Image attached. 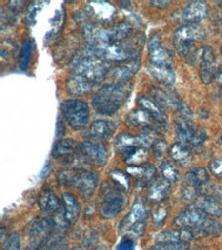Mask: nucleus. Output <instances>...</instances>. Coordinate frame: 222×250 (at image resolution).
Here are the masks:
<instances>
[{
  "instance_id": "obj_1",
  "label": "nucleus",
  "mask_w": 222,
  "mask_h": 250,
  "mask_svg": "<svg viewBox=\"0 0 222 250\" xmlns=\"http://www.w3.org/2000/svg\"><path fill=\"white\" fill-rule=\"evenodd\" d=\"M174 224L181 229H186L197 237H218L222 233V226L212 216L192 206L179 213Z\"/></svg>"
},
{
  "instance_id": "obj_2",
  "label": "nucleus",
  "mask_w": 222,
  "mask_h": 250,
  "mask_svg": "<svg viewBox=\"0 0 222 250\" xmlns=\"http://www.w3.org/2000/svg\"><path fill=\"white\" fill-rule=\"evenodd\" d=\"M130 87L127 83L112 82L102 86L92 99V106L99 114L111 116L117 112L129 98Z\"/></svg>"
},
{
  "instance_id": "obj_3",
  "label": "nucleus",
  "mask_w": 222,
  "mask_h": 250,
  "mask_svg": "<svg viewBox=\"0 0 222 250\" xmlns=\"http://www.w3.org/2000/svg\"><path fill=\"white\" fill-rule=\"evenodd\" d=\"M109 72L108 62L93 55L88 49L87 54H83L74 61L71 75L85 80L94 86L103 80Z\"/></svg>"
},
{
  "instance_id": "obj_4",
  "label": "nucleus",
  "mask_w": 222,
  "mask_h": 250,
  "mask_svg": "<svg viewBox=\"0 0 222 250\" xmlns=\"http://www.w3.org/2000/svg\"><path fill=\"white\" fill-rule=\"evenodd\" d=\"M205 39V31L198 24L183 25L176 30L174 34L173 44L177 54L186 58L187 62H196L198 50L195 48V44L202 42Z\"/></svg>"
},
{
  "instance_id": "obj_5",
  "label": "nucleus",
  "mask_w": 222,
  "mask_h": 250,
  "mask_svg": "<svg viewBox=\"0 0 222 250\" xmlns=\"http://www.w3.org/2000/svg\"><path fill=\"white\" fill-rule=\"evenodd\" d=\"M60 184L72 187L77 190L83 198H90L97 189L98 174L82 168L62 169L58 174Z\"/></svg>"
},
{
  "instance_id": "obj_6",
  "label": "nucleus",
  "mask_w": 222,
  "mask_h": 250,
  "mask_svg": "<svg viewBox=\"0 0 222 250\" xmlns=\"http://www.w3.org/2000/svg\"><path fill=\"white\" fill-rule=\"evenodd\" d=\"M125 203V196L115 185L104 184L101 186L99 212L102 218H114L120 214Z\"/></svg>"
},
{
  "instance_id": "obj_7",
  "label": "nucleus",
  "mask_w": 222,
  "mask_h": 250,
  "mask_svg": "<svg viewBox=\"0 0 222 250\" xmlns=\"http://www.w3.org/2000/svg\"><path fill=\"white\" fill-rule=\"evenodd\" d=\"M93 55L104 62H123L133 61L137 57V50L132 46L122 45L121 43H97L88 48Z\"/></svg>"
},
{
  "instance_id": "obj_8",
  "label": "nucleus",
  "mask_w": 222,
  "mask_h": 250,
  "mask_svg": "<svg viewBox=\"0 0 222 250\" xmlns=\"http://www.w3.org/2000/svg\"><path fill=\"white\" fill-rule=\"evenodd\" d=\"M63 117L74 130L82 129L89 119V107L85 102L70 99L61 104Z\"/></svg>"
},
{
  "instance_id": "obj_9",
  "label": "nucleus",
  "mask_w": 222,
  "mask_h": 250,
  "mask_svg": "<svg viewBox=\"0 0 222 250\" xmlns=\"http://www.w3.org/2000/svg\"><path fill=\"white\" fill-rule=\"evenodd\" d=\"M176 134L179 142L188 148H198L207 140L206 131L196 126L187 117H181L176 120Z\"/></svg>"
},
{
  "instance_id": "obj_10",
  "label": "nucleus",
  "mask_w": 222,
  "mask_h": 250,
  "mask_svg": "<svg viewBox=\"0 0 222 250\" xmlns=\"http://www.w3.org/2000/svg\"><path fill=\"white\" fill-rule=\"evenodd\" d=\"M146 217L147 211L145 205L141 201L135 202L129 213L120 224V232L131 231L135 235H141L145 229Z\"/></svg>"
},
{
  "instance_id": "obj_11",
  "label": "nucleus",
  "mask_w": 222,
  "mask_h": 250,
  "mask_svg": "<svg viewBox=\"0 0 222 250\" xmlns=\"http://www.w3.org/2000/svg\"><path fill=\"white\" fill-rule=\"evenodd\" d=\"M56 227V222L51 218H35L28 226L30 242L34 249L43 245Z\"/></svg>"
},
{
  "instance_id": "obj_12",
  "label": "nucleus",
  "mask_w": 222,
  "mask_h": 250,
  "mask_svg": "<svg viewBox=\"0 0 222 250\" xmlns=\"http://www.w3.org/2000/svg\"><path fill=\"white\" fill-rule=\"evenodd\" d=\"M218 66L214 50L211 46H205L201 54V66H200V77L205 84H210L218 73Z\"/></svg>"
},
{
  "instance_id": "obj_13",
  "label": "nucleus",
  "mask_w": 222,
  "mask_h": 250,
  "mask_svg": "<svg viewBox=\"0 0 222 250\" xmlns=\"http://www.w3.org/2000/svg\"><path fill=\"white\" fill-rule=\"evenodd\" d=\"M152 65L172 67V55L170 51L161 45L160 35L153 34L147 42Z\"/></svg>"
},
{
  "instance_id": "obj_14",
  "label": "nucleus",
  "mask_w": 222,
  "mask_h": 250,
  "mask_svg": "<svg viewBox=\"0 0 222 250\" xmlns=\"http://www.w3.org/2000/svg\"><path fill=\"white\" fill-rule=\"evenodd\" d=\"M116 129V124L107 120H95L93 121L88 129L84 133V137L87 141L101 143L109 140Z\"/></svg>"
},
{
  "instance_id": "obj_15",
  "label": "nucleus",
  "mask_w": 222,
  "mask_h": 250,
  "mask_svg": "<svg viewBox=\"0 0 222 250\" xmlns=\"http://www.w3.org/2000/svg\"><path fill=\"white\" fill-rule=\"evenodd\" d=\"M80 152L85 157L88 164L102 166L107 163L108 151L101 143L84 142L80 144Z\"/></svg>"
},
{
  "instance_id": "obj_16",
  "label": "nucleus",
  "mask_w": 222,
  "mask_h": 250,
  "mask_svg": "<svg viewBox=\"0 0 222 250\" xmlns=\"http://www.w3.org/2000/svg\"><path fill=\"white\" fill-rule=\"evenodd\" d=\"M126 123L131 127H141L143 130L150 129L155 132L162 128L165 124L156 121L149 113L142 109H136L131 111L126 117Z\"/></svg>"
},
{
  "instance_id": "obj_17",
  "label": "nucleus",
  "mask_w": 222,
  "mask_h": 250,
  "mask_svg": "<svg viewBox=\"0 0 222 250\" xmlns=\"http://www.w3.org/2000/svg\"><path fill=\"white\" fill-rule=\"evenodd\" d=\"M208 16V5L205 1H193L186 5L182 12V20L185 25L199 24Z\"/></svg>"
},
{
  "instance_id": "obj_18",
  "label": "nucleus",
  "mask_w": 222,
  "mask_h": 250,
  "mask_svg": "<svg viewBox=\"0 0 222 250\" xmlns=\"http://www.w3.org/2000/svg\"><path fill=\"white\" fill-rule=\"evenodd\" d=\"M61 202L63 204V218L68 225H74L80 216L81 206L77 198L72 193L66 192L61 194Z\"/></svg>"
},
{
  "instance_id": "obj_19",
  "label": "nucleus",
  "mask_w": 222,
  "mask_h": 250,
  "mask_svg": "<svg viewBox=\"0 0 222 250\" xmlns=\"http://www.w3.org/2000/svg\"><path fill=\"white\" fill-rule=\"evenodd\" d=\"M195 239L193 233L186 229H174L159 233L156 237L158 243H187Z\"/></svg>"
},
{
  "instance_id": "obj_20",
  "label": "nucleus",
  "mask_w": 222,
  "mask_h": 250,
  "mask_svg": "<svg viewBox=\"0 0 222 250\" xmlns=\"http://www.w3.org/2000/svg\"><path fill=\"white\" fill-rule=\"evenodd\" d=\"M80 149V144L72 139L59 140L51 152V157L55 159H69Z\"/></svg>"
},
{
  "instance_id": "obj_21",
  "label": "nucleus",
  "mask_w": 222,
  "mask_h": 250,
  "mask_svg": "<svg viewBox=\"0 0 222 250\" xmlns=\"http://www.w3.org/2000/svg\"><path fill=\"white\" fill-rule=\"evenodd\" d=\"M203 186L196 179L193 171H189L182 182V194L186 201H196L202 193Z\"/></svg>"
},
{
  "instance_id": "obj_22",
  "label": "nucleus",
  "mask_w": 222,
  "mask_h": 250,
  "mask_svg": "<svg viewBox=\"0 0 222 250\" xmlns=\"http://www.w3.org/2000/svg\"><path fill=\"white\" fill-rule=\"evenodd\" d=\"M87 10L95 19L107 22L116 13L114 5L107 1H91L87 4Z\"/></svg>"
},
{
  "instance_id": "obj_23",
  "label": "nucleus",
  "mask_w": 222,
  "mask_h": 250,
  "mask_svg": "<svg viewBox=\"0 0 222 250\" xmlns=\"http://www.w3.org/2000/svg\"><path fill=\"white\" fill-rule=\"evenodd\" d=\"M194 206L209 216L220 217L222 215V206L214 197H211V196L199 197L196 200Z\"/></svg>"
},
{
  "instance_id": "obj_24",
  "label": "nucleus",
  "mask_w": 222,
  "mask_h": 250,
  "mask_svg": "<svg viewBox=\"0 0 222 250\" xmlns=\"http://www.w3.org/2000/svg\"><path fill=\"white\" fill-rule=\"evenodd\" d=\"M137 103H139V106L141 107V109L149 113L156 121L162 124L166 123L165 111L163 107L159 105L156 101L147 97H141L139 101H137Z\"/></svg>"
},
{
  "instance_id": "obj_25",
  "label": "nucleus",
  "mask_w": 222,
  "mask_h": 250,
  "mask_svg": "<svg viewBox=\"0 0 222 250\" xmlns=\"http://www.w3.org/2000/svg\"><path fill=\"white\" fill-rule=\"evenodd\" d=\"M171 183H169L165 179L155 181L149 188L147 197L152 202H162L170 194Z\"/></svg>"
},
{
  "instance_id": "obj_26",
  "label": "nucleus",
  "mask_w": 222,
  "mask_h": 250,
  "mask_svg": "<svg viewBox=\"0 0 222 250\" xmlns=\"http://www.w3.org/2000/svg\"><path fill=\"white\" fill-rule=\"evenodd\" d=\"M140 68V59H135L131 61L128 65L119 66L112 71V77L114 79L113 82L119 83H127L131 77L135 74Z\"/></svg>"
},
{
  "instance_id": "obj_27",
  "label": "nucleus",
  "mask_w": 222,
  "mask_h": 250,
  "mask_svg": "<svg viewBox=\"0 0 222 250\" xmlns=\"http://www.w3.org/2000/svg\"><path fill=\"white\" fill-rule=\"evenodd\" d=\"M147 71L150 74L162 84L171 85L175 81V74L172 67L169 66H156L152 65L147 67Z\"/></svg>"
},
{
  "instance_id": "obj_28",
  "label": "nucleus",
  "mask_w": 222,
  "mask_h": 250,
  "mask_svg": "<svg viewBox=\"0 0 222 250\" xmlns=\"http://www.w3.org/2000/svg\"><path fill=\"white\" fill-rule=\"evenodd\" d=\"M38 205L45 213H55L61 208V200L50 191L41 192L38 197Z\"/></svg>"
},
{
  "instance_id": "obj_29",
  "label": "nucleus",
  "mask_w": 222,
  "mask_h": 250,
  "mask_svg": "<svg viewBox=\"0 0 222 250\" xmlns=\"http://www.w3.org/2000/svg\"><path fill=\"white\" fill-rule=\"evenodd\" d=\"M151 93L153 96V100L156 101L161 107H175L179 110L182 106V104L179 103V101L174 96L164 89L154 87L151 89Z\"/></svg>"
},
{
  "instance_id": "obj_30",
  "label": "nucleus",
  "mask_w": 222,
  "mask_h": 250,
  "mask_svg": "<svg viewBox=\"0 0 222 250\" xmlns=\"http://www.w3.org/2000/svg\"><path fill=\"white\" fill-rule=\"evenodd\" d=\"M169 154H170V157L177 163L181 165H187L192 159V152H190V148L184 144L177 142L173 144L170 150H169Z\"/></svg>"
},
{
  "instance_id": "obj_31",
  "label": "nucleus",
  "mask_w": 222,
  "mask_h": 250,
  "mask_svg": "<svg viewBox=\"0 0 222 250\" xmlns=\"http://www.w3.org/2000/svg\"><path fill=\"white\" fill-rule=\"evenodd\" d=\"M66 87L69 93L74 96H83L92 90L93 85L89 82L83 80L77 76L71 75L66 83Z\"/></svg>"
},
{
  "instance_id": "obj_32",
  "label": "nucleus",
  "mask_w": 222,
  "mask_h": 250,
  "mask_svg": "<svg viewBox=\"0 0 222 250\" xmlns=\"http://www.w3.org/2000/svg\"><path fill=\"white\" fill-rule=\"evenodd\" d=\"M110 179L114 185L122 192H127L130 188L129 175L120 169H114L110 172Z\"/></svg>"
},
{
  "instance_id": "obj_33",
  "label": "nucleus",
  "mask_w": 222,
  "mask_h": 250,
  "mask_svg": "<svg viewBox=\"0 0 222 250\" xmlns=\"http://www.w3.org/2000/svg\"><path fill=\"white\" fill-rule=\"evenodd\" d=\"M160 168H161L163 179H165L169 183L177 182L179 178V172L173 163H171L170 161H163Z\"/></svg>"
},
{
  "instance_id": "obj_34",
  "label": "nucleus",
  "mask_w": 222,
  "mask_h": 250,
  "mask_svg": "<svg viewBox=\"0 0 222 250\" xmlns=\"http://www.w3.org/2000/svg\"><path fill=\"white\" fill-rule=\"evenodd\" d=\"M32 47H33V45H32L30 40H26L22 45V50H20V67L23 71H26L28 69L32 54Z\"/></svg>"
},
{
  "instance_id": "obj_35",
  "label": "nucleus",
  "mask_w": 222,
  "mask_h": 250,
  "mask_svg": "<svg viewBox=\"0 0 222 250\" xmlns=\"http://www.w3.org/2000/svg\"><path fill=\"white\" fill-rule=\"evenodd\" d=\"M156 174H157V169L155 167V165L146 164L144 165V172L142 174V178L139 181V183L142 187L151 186L155 182Z\"/></svg>"
},
{
  "instance_id": "obj_36",
  "label": "nucleus",
  "mask_w": 222,
  "mask_h": 250,
  "mask_svg": "<svg viewBox=\"0 0 222 250\" xmlns=\"http://www.w3.org/2000/svg\"><path fill=\"white\" fill-rule=\"evenodd\" d=\"M147 250H189L187 243H157Z\"/></svg>"
},
{
  "instance_id": "obj_37",
  "label": "nucleus",
  "mask_w": 222,
  "mask_h": 250,
  "mask_svg": "<svg viewBox=\"0 0 222 250\" xmlns=\"http://www.w3.org/2000/svg\"><path fill=\"white\" fill-rule=\"evenodd\" d=\"M168 212H169L168 206H166L164 204L159 205L156 208V210L154 211V213H153V222H154V224H156V225L163 224L164 221L166 220L167 215H168Z\"/></svg>"
},
{
  "instance_id": "obj_38",
  "label": "nucleus",
  "mask_w": 222,
  "mask_h": 250,
  "mask_svg": "<svg viewBox=\"0 0 222 250\" xmlns=\"http://www.w3.org/2000/svg\"><path fill=\"white\" fill-rule=\"evenodd\" d=\"M20 236L19 234L14 233L8 237L4 247L1 250H20Z\"/></svg>"
},
{
  "instance_id": "obj_39",
  "label": "nucleus",
  "mask_w": 222,
  "mask_h": 250,
  "mask_svg": "<svg viewBox=\"0 0 222 250\" xmlns=\"http://www.w3.org/2000/svg\"><path fill=\"white\" fill-rule=\"evenodd\" d=\"M192 171L195 174L198 182L203 187L209 182V173L204 167H197V168L193 169Z\"/></svg>"
},
{
  "instance_id": "obj_40",
  "label": "nucleus",
  "mask_w": 222,
  "mask_h": 250,
  "mask_svg": "<svg viewBox=\"0 0 222 250\" xmlns=\"http://www.w3.org/2000/svg\"><path fill=\"white\" fill-rule=\"evenodd\" d=\"M168 148L167 146V143L163 140H159V141H156L154 144H153V149H154V154L157 158H161L163 157V155L165 154L166 150Z\"/></svg>"
},
{
  "instance_id": "obj_41",
  "label": "nucleus",
  "mask_w": 222,
  "mask_h": 250,
  "mask_svg": "<svg viewBox=\"0 0 222 250\" xmlns=\"http://www.w3.org/2000/svg\"><path fill=\"white\" fill-rule=\"evenodd\" d=\"M210 171L214 174L216 178L222 179V158H217L211 161L210 165Z\"/></svg>"
},
{
  "instance_id": "obj_42",
  "label": "nucleus",
  "mask_w": 222,
  "mask_h": 250,
  "mask_svg": "<svg viewBox=\"0 0 222 250\" xmlns=\"http://www.w3.org/2000/svg\"><path fill=\"white\" fill-rule=\"evenodd\" d=\"M68 243L62 238H59L47 248V250H67Z\"/></svg>"
},
{
  "instance_id": "obj_43",
  "label": "nucleus",
  "mask_w": 222,
  "mask_h": 250,
  "mask_svg": "<svg viewBox=\"0 0 222 250\" xmlns=\"http://www.w3.org/2000/svg\"><path fill=\"white\" fill-rule=\"evenodd\" d=\"M134 244L130 240V239H126V240H123L120 245L118 246V250H133Z\"/></svg>"
},
{
  "instance_id": "obj_44",
  "label": "nucleus",
  "mask_w": 222,
  "mask_h": 250,
  "mask_svg": "<svg viewBox=\"0 0 222 250\" xmlns=\"http://www.w3.org/2000/svg\"><path fill=\"white\" fill-rule=\"evenodd\" d=\"M170 4H171V1H166V0H162V1H151V5L152 6L157 7V8H160V9L166 8Z\"/></svg>"
},
{
  "instance_id": "obj_45",
  "label": "nucleus",
  "mask_w": 222,
  "mask_h": 250,
  "mask_svg": "<svg viewBox=\"0 0 222 250\" xmlns=\"http://www.w3.org/2000/svg\"><path fill=\"white\" fill-rule=\"evenodd\" d=\"M65 134V124L61 120H58L57 123V137H61V135Z\"/></svg>"
},
{
  "instance_id": "obj_46",
  "label": "nucleus",
  "mask_w": 222,
  "mask_h": 250,
  "mask_svg": "<svg viewBox=\"0 0 222 250\" xmlns=\"http://www.w3.org/2000/svg\"><path fill=\"white\" fill-rule=\"evenodd\" d=\"M216 81H217V84L220 86V87H222V71H219L218 73H217V75H216Z\"/></svg>"
},
{
  "instance_id": "obj_47",
  "label": "nucleus",
  "mask_w": 222,
  "mask_h": 250,
  "mask_svg": "<svg viewBox=\"0 0 222 250\" xmlns=\"http://www.w3.org/2000/svg\"><path fill=\"white\" fill-rule=\"evenodd\" d=\"M221 53H222V47H221Z\"/></svg>"
},
{
  "instance_id": "obj_48",
  "label": "nucleus",
  "mask_w": 222,
  "mask_h": 250,
  "mask_svg": "<svg viewBox=\"0 0 222 250\" xmlns=\"http://www.w3.org/2000/svg\"><path fill=\"white\" fill-rule=\"evenodd\" d=\"M221 141H222V137H221Z\"/></svg>"
}]
</instances>
